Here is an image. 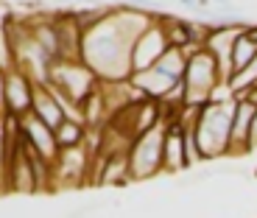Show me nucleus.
<instances>
[{
  "mask_svg": "<svg viewBox=\"0 0 257 218\" xmlns=\"http://www.w3.org/2000/svg\"><path fill=\"white\" fill-rule=\"evenodd\" d=\"M232 118H235V95L215 98L201 109V118L196 123V143L201 148L204 162L229 160V135H232Z\"/></svg>",
  "mask_w": 257,
  "mask_h": 218,
  "instance_id": "1",
  "label": "nucleus"
},
{
  "mask_svg": "<svg viewBox=\"0 0 257 218\" xmlns=\"http://www.w3.org/2000/svg\"><path fill=\"white\" fill-rule=\"evenodd\" d=\"M218 87H226L221 76L218 59L212 56L207 48H199L187 56V70H185V90L187 101L193 106H207L212 98L218 95Z\"/></svg>",
  "mask_w": 257,
  "mask_h": 218,
  "instance_id": "2",
  "label": "nucleus"
},
{
  "mask_svg": "<svg viewBox=\"0 0 257 218\" xmlns=\"http://www.w3.org/2000/svg\"><path fill=\"white\" fill-rule=\"evenodd\" d=\"M162 143H165V123L132 143L128 168H132V179L135 182L154 179L157 173H162Z\"/></svg>",
  "mask_w": 257,
  "mask_h": 218,
  "instance_id": "3",
  "label": "nucleus"
},
{
  "mask_svg": "<svg viewBox=\"0 0 257 218\" xmlns=\"http://www.w3.org/2000/svg\"><path fill=\"white\" fill-rule=\"evenodd\" d=\"M90 173H92V154L87 151V146L64 148V151H59L56 162H53V190L90 185Z\"/></svg>",
  "mask_w": 257,
  "mask_h": 218,
  "instance_id": "4",
  "label": "nucleus"
},
{
  "mask_svg": "<svg viewBox=\"0 0 257 218\" xmlns=\"http://www.w3.org/2000/svg\"><path fill=\"white\" fill-rule=\"evenodd\" d=\"M34 90H37V84L26 76L23 70H9L3 73L0 78V95H3V115L9 118H26L31 115L34 109Z\"/></svg>",
  "mask_w": 257,
  "mask_h": 218,
  "instance_id": "5",
  "label": "nucleus"
},
{
  "mask_svg": "<svg viewBox=\"0 0 257 218\" xmlns=\"http://www.w3.org/2000/svg\"><path fill=\"white\" fill-rule=\"evenodd\" d=\"M168 51H171V42H168L165 31H162V26H160V14H157V20L143 31V37L137 39L135 48H132V76L157 67L160 59L165 56Z\"/></svg>",
  "mask_w": 257,
  "mask_h": 218,
  "instance_id": "6",
  "label": "nucleus"
},
{
  "mask_svg": "<svg viewBox=\"0 0 257 218\" xmlns=\"http://www.w3.org/2000/svg\"><path fill=\"white\" fill-rule=\"evenodd\" d=\"M257 118V106L246 95H235V118H232V135H229V157L240 160V157L251 154V126Z\"/></svg>",
  "mask_w": 257,
  "mask_h": 218,
  "instance_id": "7",
  "label": "nucleus"
},
{
  "mask_svg": "<svg viewBox=\"0 0 257 218\" xmlns=\"http://www.w3.org/2000/svg\"><path fill=\"white\" fill-rule=\"evenodd\" d=\"M190 171L185 154V129L179 121L168 123L165 126V143H162V173H182Z\"/></svg>",
  "mask_w": 257,
  "mask_h": 218,
  "instance_id": "8",
  "label": "nucleus"
},
{
  "mask_svg": "<svg viewBox=\"0 0 257 218\" xmlns=\"http://www.w3.org/2000/svg\"><path fill=\"white\" fill-rule=\"evenodd\" d=\"M31 115L39 118V121L45 123L48 129H53V132H56V129L70 118V115H67V109H64V103H62V98H59L48 84H37V90H34V109H31Z\"/></svg>",
  "mask_w": 257,
  "mask_h": 218,
  "instance_id": "9",
  "label": "nucleus"
},
{
  "mask_svg": "<svg viewBox=\"0 0 257 218\" xmlns=\"http://www.w3.org/2000/svg\"><path fill=\"white\" fill-rule=\"evenodd\" d=\"M20 135H23V140H26V143H31V146L37 148V151L45 157L51 165L56 162L59 146H56V137H53V129H48L39 118H34V115L20 118Z\"/></svg>",
  "mask_w": 257,
  "mask_h": 218,
  "instance_id": "10",
  "label": "nucleus"
},
{
  "mask_svg": "<svg viewBox=\"0 0 257 218\" xmlns=\"http://www.w3.org/2000/svg\"><path fill=\"white\" fill-rule=\"evenodd\" d=\"M249 28V26H246ZM246 28L238 34V39H235V48H232V78L235 76H240L243 70H249L251 64H254V59H257V42L246 34ZM229 78V81H232ZM226 81V84H229Z\"/></svg>",
  "mask_w": 257,
  "mask_h": 218,
  "instance_id": "11",
  "label": "nucleus"
},
{
  "mask_svg": "<svg viewBox=\"0 0 257 218\" xmlns=\"http://www.w3.org/2000/svg\"><path fill=\"white\" fill-rule=\"evenodd\" d=\"M87 132L90 129L84 126L81 121H76V118H67V121L62 123V126L53 132V137H56V146L59 151H64V148H78L87 143Z\"/></svg>",
  "mask_w": 257,
  "mask_h": 218,
  "instance_id": "12",
  "label": "nucleus"
},
{
  "mask_svg": "<svg viewBox=\"0 0 257 218\" xmlns=\"http://www.w3.org/2000/svg\"><path fill=\"white\" fill-rule=\"evenodd\" d=\"M257 148V118H254V126H251V151Z\"/></svg>",
  "mask_w": 257,
  "mask_h": 218,
  "instance_id": "13",
  "label": "nucleus"
},
{
  "mask_svg": "<svg viewBox=\"0 0 257 218\" xmlns=\"http://www.w3.org/2000/svg\"><path fill=\"white\" fill-rule=\"evenodd\" d=\"M246 34H249V37L257 42V26H249V28H246Z\"/></svg>",
  "mask_w": 257,
  "mask_h": 218,
  "instance_id": "14",
  "label": "nucleus"
},
{
  "mask_svg": "<svg viewBox=\"0 0 257 218\" xmlns=\"http://www.w3.org/2000/svg\"><path fill=\"white\" fill-rule=\"evenodd\" d=\"M254 179H257V168H254Z\"/></svg>",
  "mask_w": 257,
  "mask_h": 218,
  "instance_id": "15",
  "label": "nucleus"
}]
</instances>
